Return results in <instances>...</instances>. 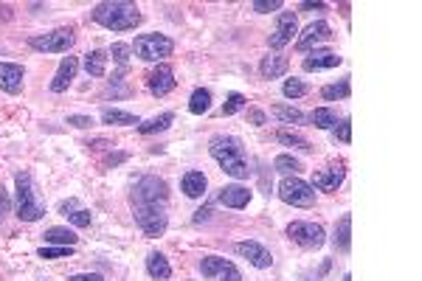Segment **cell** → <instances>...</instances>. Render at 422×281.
<instances>
[{
	"mask_svg": "<svg viewBox=\"0 0 422 281\" xmlns=\"http://www.w3.org/2000/svg\"><path fill=\"white\" fill-rule=\"evenodd\" d=\"M332 138L341 141V144H349V141H352V124H349V118H344V121H338V124L332 127Z\"/></svg>",
	"mask_w": 422,
	"mask_h": 281,
	"instance_id": "d590c367",
	"label": "cell"
},
{
	"mask_svg": "<svg viewBox=\"0 0 422 281\" xmlns=\"http://www.w3.org/2000/svg\"><path fill=\"white\" fill-rule=\"evenodd\" d=\"M102 121H104V124H119V127H133V124H141V121H138L133 113H124V110H116V107H113V110H104V113H102Z\"/></svg>",
	"mask_w": 422,
	"mask_h": 281,
	"instance_id": "83f0119b",
	"label": "cell"
},
{
	"mask_svg": "<svg viewBox=\"0 0 422 281\" xmlns=\"http://www.w3.org/2000/svg\"><path fill=\"white\" fill-rule=\"evenodd\" d=\"M310 121H313V127H318V130H332V127L338 124V113L330 110V107H318V110L310 115Z\"/></svg>",
	"mask_w": 422,
	"mask_h": 281,
	"instance_id": "f1b7e54d",
	"label": "cell"
},
{
	"mask_svg": "<svg viewBox=\"0 0 422 281\" xmlns=\"http://www.w3.org/2000/svg\"><path fill=\"white\" fill-rule=\"evenodd\" d=\"M352 93V85H349V79H341V82H335V85H327V87H321V96H324V101H338V99H346Z\"/></svg>",
	"mask_w": 422,
	"mask_h": 281,
	"instance_id": "4316f807",
	"label": "cell"
},
{
	"mask_svg": "<svg viewBox=\"0 0 422 281\" xmlns=\"http://www.w3.org/2000/svg\"><path fill=\"white\" fill-rule=\"evenodd\" d=\"M200 273H203V279L214 281H242V273L236 270V265L222 256H206L200 262Z\"/></svg>",
	"mask_w": 422,
	"mask_h": 281,
	"instance_id": "30bf717a",
	"label": "cell"
},
{
	"mask_svg": "<svg viewBox=\"0 0 422 281\" xmlns=\"http://www.w3.org/2000/svg\"><path fill=\"white\" fill-rule=\"evenodd\" d=\"M253 8H256L259 14H267V11H279V8H282V0H256V3H253Z\"/></svg>",
	"mask_w": 422,
	"mask_h": 281,
	"instance_id": "ab89813d",
	"label": "cell"
},
{
	"mask_svg": "<svg viewBox=\"0 0 422 281\" xmlns=\"http://www.w3.org/2000/svg\"><path fill=\"white\" fill-rule=\"evenodd\" d=\"M327 39H332V28H330V23H324V20H318V23H310L307 28H304V34L299 37V51H310L313 45H318V42H327Z\"/></svg>",
	"mask_w": 422,
	"mask_h": 281,
	"instance_id": "5bb4252c",
	"label": "cell"
},
{
	"mask_svg": "<svg viewBox=\"0 0 422 281\" xmlns=\"http://www.w3.org/2000/svg\"><path fill=\"white\" fill-rule=\"evenodd\" d=\"M293 34H299V20L293 11H282L276 31L267 37V42H270V48H284L287 42H293Z\"/></svg>",
	"mask_w": 422,
	"mask_h": 281,
	"instance_id": "7c38bea8",
	"label": "cell"
},
{
	"mask_svg": "<svg viewBox=\"0 0 422 281\" xmlns=\"http://www.w3.org/2000/svg\"><path fill=\"white\" fill-rule=\"evenodd\" d=\"M8 208H11V200H8V192L0 186V223L6 220V214H8Z\"/></svg>",
	"mask_w": 422,
	"mask_h": 281,
	"instance_id": "b9f144b4",
	"label": "cell"
},
{
	"mask_svg": "<svg viewBox=\"0 0 422 281\" xmlns=\"http://www.w3.org/2000/svg\"><path fill=\"white\" fill-rule=\"evenodd\" d=\"M242 259H248L253 268H259V270H265V268H270L273 265V256H270V251L265 248V245H259V242H236V248H234Z\"/></svg>",
	"mask_w": 422,
	"mask_h": 281,
	"instance_id": "4fadbf2b",
	"label": "cell"
},
{
	"mask_svg": "<svg viewBox=\"0 0 422 281\" xmlns=\"http://www.w3.org/2000/svg\"><path fill=\"white\" fill-rule=\"evenodd\" d=\"M209 214H211L209 206H206V208H200V211L195 214V223H203V220H209Z\"/></svg>",
	"mask_w": 422,
	"mask_h": 281,
	"instance_id": "7dc6e473",
	"label": "cell"
},
{
	"mask_svg": "<svg viewBox=\"0 0 422 281\" xmlns=\"http://www.w3.org/2000/svg\"><path fill=\"white\" fill-rule=\"evenodd\" d=\"M42 237H45V242H51V245H71V248H73L76 239H79V237H76L73 231H68V228H48Z\"/></svg>",
	"mask_w": 422,
	"mask_h": 281,
	"instance_id": "4dcf8cb0",
	"label": "cell"
},
{
	"mask_svg": "<svg viewBox=\"0 0 422 281\" xmlns=\"http://www.w3.org/2000/svg\"><path fill=\"white\" fill-rule=\"evenodd\" d=\"M273 169L282 172V175H287V177H296V175L301 172V163H299L293 155H279V158L273 161Z\"/></svg>",
	"mask_w": 422,
	"mask_h": 281,
	"instance_id": "d6a6232c",
	"label": "cell"
},
{
	"mask_svg": "<svg viewBox=\"0 0 422 281\" xmlns=\"http://www.w3.org/2000/svg\"><path fill=\"white\" fill-rule=\"evenodd\" d=\"M219 206H225V208H245L248 203H251V192L245 189V186H225V189H219Z\"/></svg>",
	"mask_w": 422,
	"mask_h": 281,
	"instance_id": "d6986e66",
	"label": "cell"
},
{
	"mask_svg": "<svg viewBox=\"0 0 422 281\" xmlns=\"http://www.w3.org/2000/svg\"><path fill=\"white\" fill-rule=\"evenodd\" d=\"M93 20L110 31H133L135 25H141V11L135 3L127 0H107V3H96L93 6Z\"/></svg>",
	"mask_w": 422,
	"mask_h": 281,
	"instance_id": "7a4b0ae2",
	"label": "cell"
},
{
	"mask_svg": "<svg viewBox=\"0 0 422 281\" xmlns=\"http://www.w3.org/2000/svg\"><path fill=\"white\" fill-rule=\"evenodd\" d=\"M68 281H104L99 273H76V276H71Z\"/></svg>",
	"mask_w": 422,
	"mask_h": 281,
	"instance_id": "f6af8a7d",
	"label": "cell"
},
{
	"mask_svg": "<svg viewBox=\"0 0 422 281\" xmlns=\"http://www.w3.org/2000/svg\"><path fill=\"white\" fill-rule=\"evenodd\" d=\"M273 115H276L279 121H284V124H301V121H304V115H301L296 107H287V104H276V107H273Z\"/></svg>",
	"mask_w": 422,
	"mask_h": 281,
	"instance_id": "836d02e7",
	"label": "cell"
},
{
	"mask_svg": "<svg viewBox=\"0 0 422 281\" xmlns=\"http://www.w3.org/2000/svg\"><path fill=\"white\" fill-rule=\"evenodd\" d=\"M175 85H178V79H175V70H172L169 65H158V68H152V70L147 73V87H150V93L158 96V99L167 96V93H172Z\"/></svg>",
	"mask_w": 422,
	"mask_h": 281,
	"instance_id": "8fae6325",
	"label": "cell"
},
{
	"mask_svg": "<svg viewBox=\"0 0 422 281\" xmlns=\"http://www.w3.org/2000/svg\"><path fill=\"white\" fill-rule=\"evenodd\" d=\"M301 281H318V276H315V279H313V276H301Z\"/></svg>",
	"mask_w": 422,
	"mask_h": 281,
	"instance_id": "c3c4849f",
	"label": "cell"
},
{
	"mask_svg": "<svg viewBox=\"0 0 422 281\" xmlns=\"http://www.w3.org/2000/svg\"><path fill=\"white\" fill-rule=\"evenodd\" d=\"M68 124L76 130H88V127H93V118L90 115H68Z\"/></svg>",
	"mask_w": 422,
	"mask_h": 281,
	"instance_id": "60d3db41",
	"label": "cell"
},
{
	"mask_svg": "<svg viewBox=\"0 0 422 281\" xmlns=\"http://www.w3.org/2000/svg\"><path fill=\"white\" fill-rule=\"evenodd\" d=\"M332 245H335L341 254H349V248H352V217H349V214H344V217L338 220L335 234H332Z\"/></svg>",
	"mask_w": 422,
	"mask_h": 281,
	"instance_id": "7402d4cb",
	"label": "cell"
},
{
	"mask_svg": "<svg viewBox=\"0 0 422 281\" xmlns=\"http://www.w3.org/2000/svg\"><path fill=\"white\" fill-rule=\"evenodd\" d=\"M73 42H76L73 28H56V31L37 34V37L28 39V45L34 51H45V54H65V51H71Z\"/></svg>",
	"mask_w": 422,
	"mask_h": 281,
	"instance_id": "52a82bcc",
	"label": "cell"
},
{
	"mask_svg": "<svg viewBox=\"0 0 422 281\" xmlns=\"http://www.w3.org/2000/svg\"><path fill=\"white\" fill-rule=\"evenodd\" d=\"M107 51H90V54H85V70L90 73V76H96V79H102L104 73H107Z\"/></svg>",
	"mask_w": 422,
	"mask_h": 281,
	"instance_id": "d4e9b609",
	"label": "cell"
},
{
	"mask_svg": "<svg viewBox=\"0 0 422 281\" xmlns=\"http://www.w3.org/2000/svg\"><path fill=\"white\" fill-rule=\"evenodd\" d=\"M133 214L138 228L147 237H161L169 225V214H167V203H133Z\"/></svg>",
	"mask_w": 422,
	"mask_h": 281,
	"instance_id": "277c9868",
	"label": "cell"
},
{
	"mask_svg": "<svg viewBox=\"0 0 422 281\" xmlns=\"http://www.w3.org/2000/svg\"><path fill=\"white\" fill-rule=\"evenodd\" d=\"M167 200H169V189L155 175L141 177L135 183V189H133V203H167Z\"/></svg>",
	"mask_w": 422,
	"mask_h": 281,
	"instance_id": "9c48e42d",
	"label": "cell"
},
{
	"mask_svg": "<svg viewBox=\"0 0 422 281\" xmlns=\"http://www.w3.org/2000/svg\"><path fill=\"white\" fill-rule=\"evenodd\" d=\"M14 186H17V217L23 223H37L45 214V206L34 189V177L28 172H20L14 177Z\"/></svg>",
	"mask_w": 422,
	"mask_h": 281,
	"instance_id": "3957f363",
	"label": "cell"
},
{
	"mask_svg": "<svg viewBox=\"0 0 422 281\" xmlns=\"http://www.w3.org/2000/svg\"><path fill=\"white\" fill-rule=\"evenodd\" d=\"M130 48L144 62H164L167 56H172L175 42L167 34H141V37H135V42Z\"/></svg>",
	"mask_w": 422,
	"mask_h": 281,
	"instance_id": "5b68a950",
	"label": "cell"
},
{
	"mask_svg": "<svg viewBox=\"0 0 422 281\" xmlns=\"http://www.w3.org/2000/svg\"><path fill=\"white\" fill-rule=\"evenodd\" d=\"M23 65H14V62H0V90L17 96L23 90Z\"/></svg>",
	"mask_w": 422,
	"mask_h": 281,
	"instance_id": "2e32d148",
	"label": "cell"
},
{
	"mask_svg": "<svg viewBox=\"0 0 422 281\" xmlns=\"http://www.w3.org/2000/svg\"><path fill=\"white\" fill-rule=\"evenodd\" d=\"M127 161V152H116V155H107L104 158V169H110V166H119V163H124Z\"/></svg>",
	"mask_w": 422,
	"mask_h": 281,
	"instance_id": "ee69618b",
	"label": "cell"
},
{
	"mask_svg": "<svg viewBox=\"0 0 422 281\" xmlns=\"http://www.w3.org/2000/svg\"><path fill=\"white\" fill-rule=\"evenodd\" d=\"M327 3H301V11H324Z\"/></svg>",
	"mask_w": 422,
	"mask_h": 281,
	"instance_id": "bcb514c9",
	"label": "cell"
},
{
	"mask_svg": "<svg viewBox=\"0 0 422 281\" xmlns=\"http://www.w3.org/2000/svg\"><path fill=\"white\" fill-rule=\"evenodd\" d=\"M130 54H133V48L130 45H124V42H116L113 48H110V56L121 65V68H127V62H130Z\"/></svg>",
	"mask_w": 422,
	"mask_h": 281,
	"instance_id": "74e56055",
	"label": "cell"
},
{
	"mask_svg": "<svg viewBox=\"0 0 422 281\" xmlns=\"http://www.w3.org/2000/svg\"><path fill=\"white\" fill-rule=\"evenodd\" d=\"M242 107H245V96H242V93H231L228 101L222 104V115H234V113H239Z\"/></svg>",
	"mask_w": 422,
	"mask_h": 281,
	"instance_id": "f35d334b",
	"label": "cell"
},
{
	"mask_svg": "<svg viewBox=\"0 0 422 281\" xmlns=\"http://www.w3.org/2000/svg\"><path fill=\"white\" fill-rule=\"evenodd\" d=\"M279 197L287 203V206H296V208H310L315 206V189L310 183H304L301 177H284L279 183Z\"/></svg>",
	"mask_w": 422,
	"mask_h": 281,
	"instance_id": "8992f818",
	"label": "cell"
},
{
	"mask_svg": "<svg viewBox=\"0 0 422 281\" xmlns=\"http://www.w3.org/2000/svg\"><path fill=\"white\" fill-rule=\"evenodd\" d=\"M287 68H290V59H287L284 54H267V56L262 59V65H259V70H262V76H265V79L284 76V73H287Z\"/></svg>",
	"mask_w": 422,
	"mask_h": 281,
	"instance_id": "ffe728a7",
	"label": "cell"
},
{
	"mask_svg": "<svg viewBox=\"0 0 422 281\" xmlns=\"http://www.w3.org/2000/svg\"><path fill=\"white\" fill-rule=\"evenodd\" d=\"M344 177H346V169H344V163H341V166H330V169L315 172L310 186L318 189V192H338V186L344 183Z\"/></svg>",
	"mask_w": 422,
	"mask_h": 281,
	"instance_id": "9a60e30c",
	"label": "cell"
},
{
	"mask_svg": "<svg viewBox=\"0 0 422 281\" xmlns=\"http://www.w3.org/2000/svg\"><path fill=\"white\" fill-rule=\"evenodd\" d=\"M287 237H290L299 248H304V251H318V248L327 242L324 228L315 225V223H290V225H287Z\"/></svg>",
	"mask_w": 422,
	"mask_h": 281,
	"instance_id": "ba28073f",
	"label": "cell"
},
{
	"mask_svg": "<svg viewBox=\"0 0 422 281\" xmlns=\"http://www.w3.org/2000/svg\"><path fill=\"white\" fill-rule=\"evenodd\" d=\"M147 273H150L152 279L167 281L169 276H172V268H169V262H167V256H164V254L152 251V254L147 256Z\"/></svg>",
	"mask_w": 422,
	"mask_h": 281,
	"instance_id": "cb8c5ba5",
	"label": "cell"
},
{
	"mask_svg": "<svg viewBox=\"0 0 422 281\" xmlns=\"http://www.w3.org/2000/svg\"><path fill=\"white\" fill-rule=\"evenodd\" d=\"M76 70H79V59H76V56H68V59H62V65H59L56 76L51 79V93H65V90L73 85V79H76Z\"/></svg>",
	"mask_w": 422,
	"mask_h": 281,
	"instance_id": "e0dca14e",
	"label": "cell"
},
{
	"mask_svg": "<svg viewBox=\"0 0 422 281\" xmlns=\"http://www.w3.org/2000/svg\"><path fill=\"white\" fill-rule=\"evenodd\" d=\"M276 141L284 144V146H293V149H304V152L313 149V144H310L307 138H301L299 132H290V130H279V132H276Z\"/></svg>",
	"mask_w": 422,
	"mask_h": 281,
	"instance_id": "f546056e",
	"label": "cell"
},
{
	"mask_svg": "<svg viewBox=\"0 0 422 281\" xmlns=\"http://www.w3.org/2000/svg\"><path fill=\"white\" fill-rule=\"evenodd\" d=\"M211 158L222 166L225 175L236 177V180H245L251 175V166L245 161V146L236 135H214L209 144Z\"/></svg>",
	"mask_w": 422,
	"mask_h": 281,
	"instance_id": "6da1fadb",
	"label": "cell"
},
{
	"mask_svg": "<svg viewBox=\"0 0 422 281\" xmlns=\"http://www.w3.org/2000/svg\"><path fill=\"white\" fill-rule=\"evenodd\" d=\"M73 248L71 245H56V248H40V259H65L71 256Z\"/></svg>",
	"mask_w": 422,
	"mask_h": 281,
	"instance_id": "8d00e7d4",
	"label": "cell"
},
{
	"mask_svg": "<svg viewBox=\"0 0 422 281\" xmlns=\"http://www.w3.org/2000/svg\"><path fill=\"white\" fill-rule=\"evenodd\" d=\"M206 186H209V180H206L203 172H186L183 180H181V189H183L186 197H203Z\"/></svg>",
	"mask_w": 422,
	"mask_h": 281,
	"instance_id": "603a6c76",
	"label": "cell"
},
{
	"mask_svg": "<svg viewBox=\"0 0 422 281\" xmlns=\"http://www.w3.org/2000/svg\"><path fill=\"white\" fill-rule=\"evenodd\" d=\"M248 121H251L253 127H262V124H265L267 118H265V113H262V110H256V107H251V110H248Z\"/></svg>",
	"mask_w": 422,
	"mask_h": 281,
	"instance_id": "7bdbcfd3",
	"label": "cell"
},
{
	"mask_svg": "<svg viewBox=\"0 0 422 281\" xmlns=\"http://www.w3.org/2000/svg\"><path fill=\"white\" fill-rule=\"evenodd\" d=\"M59 214L62 217H68V223H73L76 228H88L90 225V211L88 208H79V203L76 200H65L62 206H59Z\"/></svg>",
	"mask_w": 422,
	"mask_h": 281,
	"instance_id": "44dd1931",
	"label": "cell"
},
{
	"mask_svg": "<svg viewBox=\"0 0 422 281\" xmlns=\"http://www.w3.org/2000/svg\"><path fill=\"white\" fill-rule=\"evenodd\" d=\"M344 281H352V276H344Z\"/></svg>",
	"mask_w": 422,
	"mask_h": 281,
	"instance_id": "681fc988",
	"label": "cell"
},
{
	"mask_svg": "<svg viewBox=\"0 0 422 281\" xmlns=\"http://www.w3.org/2000/svg\"><path fill=\"white\" fill-rule=\"evenodd\" d=\"M341 62H344V56H338V54H332V51H318V48H315L310 56H304L301 65H304V70L313 73V70H330V68H338Z\"/></svg>",
	"mask_w": 422,
	"mask_h": 281,
	"instance_id": "ac0fdd59",
	"label": "cell"
},
{
	"mask_svg": "<svg viewBox=\"0 0 422 281\" xmlns=\"http://www.w3.org/2000/svg\"><path fill=\"white\" fill-rule=\"evenodd\" d=\"M211 107V93L206 87H198L195 93H192V99H189V110L195 113V115H203V113H209Z\"/></svg>",
	"mask_w": 422,
	"mask_h": 281,
	"instance_id": "1f68e13d",
	"label": "cell"
},
{
	"mask_svg": "<svg viewBox=\"0 0 422 281\" xmlns=\"http://www.w3.org/2000/svg\"><path fill=\"white\" fill-rule=\"evenodd\" d=\"M172 121H175V113H161V115H155V118H150V121H141V124H138V132H141V135L164 132Z\"/></svg>",
	"mask_w": 422,
	"mask_h": 281,
	"instance_id": "484cf974",
	"label": "cell"
},
{
	"mask_svg": "<svg viewBox=\"0 0 422 281\" xmlns=\"http://www.w3.org/2000/svg\"><path fill=\"white\" fill-rule=\"evenodd\" d=\"M282 90H284V96H287V99H301V96H307V93H310V87H307L301 79H287Z\"/></svg>",
	"mask_w": 422,
	"mask_h": 281,
	"instance_id": "e575fe53",
	"label": "cell"
}]
</instances>
